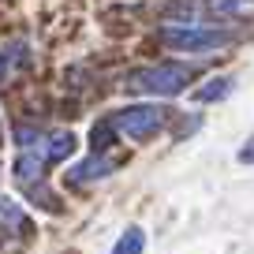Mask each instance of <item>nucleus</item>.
<instances>
[{
    "label": "nucleus",
    "instance_id": "f257e3e1",
    "mask_svg": "<svg viewBox=\"0 0 254 254\" xmlns=\"http://www.w3.org/2000/svg\"><path fill=\"white\" fill-rule=\"evenodd\" d=\"M161 41L176 53H213L232 41V30L224 26H198V23H172L161 26Z\"/></svg>",
    "mask_w": 254,
    "mask_h": 254
},
{
    "label": "nucleus",
    "instance_id": "f03ea898",
    "mask_svg": "<svg viewBox=\"0 0 254 254\" xmlns=\"http://www.w3.org/2000/svg\"><path fill=\"white\" fill-rule=\"evenodd\" d=\"M190 82V71L183 64H153V67H142V71L127 75L124 86L131 94H157V97H176L183 86Z\"/></svg>",
    "mask_w": 254,
    "mask_h": 254
},
{
    "label": "nucleus",
    "instance_id": "7ed1b4c3",
    "mask_svg": "<svg viewBox=\"0 0 254 254\" xmlns=\"http://www.w3.org/2000/svg\"><path fill=\"white\" fill-rule=\"evenodd\" d=\"M109 124L116 127L120 135H131V138H150L153 131H161V124H165V109H157V105H131V109L116 112V116H112Z\"/></svg>",
    "mask_w": 254,
    "mask_h": 254
},
{
    "label": "nucleus",
    "instance_id": "20e7f679",
    "mask_svg": "<svg viewBox=\"0 0 254 254\" xmlns=\"http://www.w3.org/2000/svg\"><path fill=\"white\" fill-rule=\"evenodd\" d=\"M120 161L116 157H105V153H94L90 161H82V165H75L71 172H67V183H86V180H101V176L116 172Z\"/></svg>",
    "mask_w": 254,
    "mask_h": 254
},
{
    "label": "nucleus",
    "instance_id": "39448f33",
    "mask_svg": "<svg viewBox=\"0 0 254 254\" xmlns=\"http://www.w3.org/2000/svg\"><path fill=\"white\" fill-rule=\"evenodd\" d=\"M41 172H45V161H41V153L23 150V153L15 157V180L23 183V187H34V183H41Z\"/></svg>",
    "mask_w": 254,
    "mask_h": 254
},
{
    "label": "nucleus",
    "instance_id": "423d86ee",
    "mask_svg": "<svg viewBox=\"0 0 254 254\" xmlns=\"http://www.w3.org/2000/svg\"><path fill=\"white\" fill-rule=\"evenodd\" d=\"M75 153V135L71 131H53L49 135V161H67Z\"/></svg>",
    "mask_w": 254,
    "mask_h": 254
},
{
    "label": "nucleus",
    "instance_id": "0eeeda50",
    "mask_svg": "<svg viewBox=\"0 0 254 254\" xmlns=\"http://www.w3.org/2000/svg\"><path fill=\"white\" fill-rule=\"evenodd\" d=\"M228 90H232V79H209L206 86L194 94V101L198 105H213V101H221V97H228Z\"/></svg>",
    "mask_w": 254,
    "mask_h": 254
},
{
    "label": "nucleus",
    "instance_id": "6e6552de",
    "mask_svg": "<svg viewBox=\"0 0 254 254\" xmlns=\"http://www.w3.org/2000/svg\"><path fill=\"white\" fill-rule=\"evenodd\" d=\"M112 254H142V228H127Z\"/></svg>",
    "mask_w": 254,
    "mask_h": 254
},
{
    "label": "nucleus",
    "instance_id": "1a4fd4ad",
    "mask_svg": "<svg viewBox=\"0 0 254 254\" xmlns=\"http://www.w3.org/2000/svg\"><path fill=\"white\" fill-rule=\"evenodd\" d=\"M26 198H30L34 206L49 209V213H56V209H60V202H56V198H49V187H45V183H34V187H26Z\"/></svg>",
    "mask_w": 254,
    "mask_h": 254
},
{
    "label": "nucleus",
    "instance_id": "9d476101",
    "mask_svg": "<svg viewBox=\"0 0 254 254\" xmlns=\"http://www.w3.org/2000/svg\"><path fill=\"white\" fill-rule=\"evenodd\" d=\"M19 56H23V41H15L11 49H0V82L11 75V67L19 64Z\"/></svg>",
    "mask_w": 254,
    "mask_h": 254
},
{
    "label": "nucleus",
    "instance_id": "9b49d317",
    "mask_svg": "<svg viewBox=\"0 0 254 254\" xmlns=\"http://www.w3.org/2000/svg\"><path fill=\"white\" fill-rule=\"evenodd\" d=\"M112 124L105 120V124H94V131H90V142H94V150H109L112 146Z\"/></svg>",
    "mask_w": 254,
    "mask_h": 254
},
{
    "label": "nucleus",
    "instance_id": "f8f14e48",
    "mask_svg": "<svg viewBox=\"0 0 254 254\" xmlns=\"http://www.w3.org/2000/svg\"><path fill=\"white\" fill-rule=\"evenodd\" d=\"M38 138H41V135H38V127H26V124L15 127V142L23 146V150H34V146H38Z\"/></svg>",
    "mask_w": 254,
    "mask_h": 254
},
{
    "label": "nucleus",
    "instance_id": "ddd939ff",
    "mask_svg": "<svg viewBox=\"0 0 254 254\" xmlns=\"http://www.w3.org/2000/svg\"><path fill=\"white\" fill-rule=\"evenodd\" d=\"M239 4H243V0H209V8L221 11V15H232V11H239Z\"/></svg>",
    "mask_w": 254,
    "mask_h": 254
},
{
    "label": "nucleus",
    "instance_id": "4468645a",
    "mask_svg": "<svg viewBox=\"0 0 254 254\" xmlns=\"http://www.w3.org/2000/svg\"><path fill=\"white\" fill-rule=\"evenodd\" d=\"M239 161H254V138L243 146V150H239Z\"/></svg>",
    "mask_w": 254,
    "mask_h": 254
}]
</instances>
